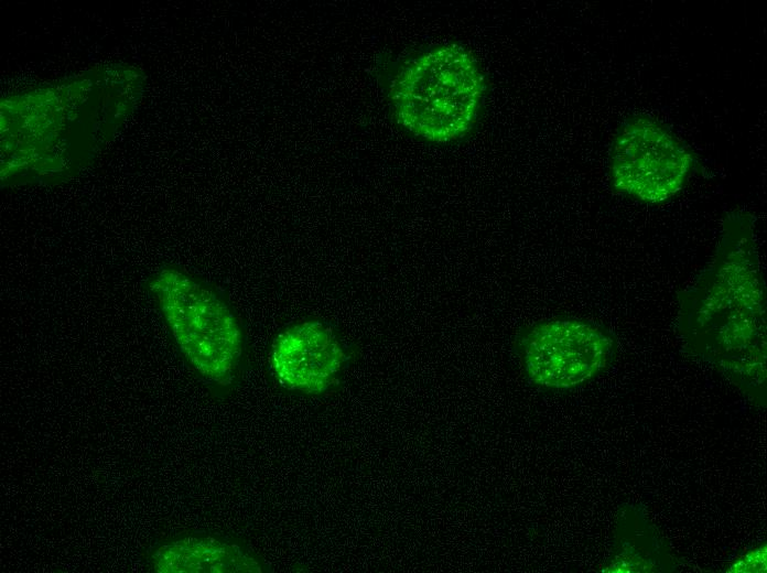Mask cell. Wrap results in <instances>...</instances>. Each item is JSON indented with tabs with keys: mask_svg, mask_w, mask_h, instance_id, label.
Instances as JSON below:
<instances>
[{
	"mask_svg": "<svg viewBox=\"0 0 767 573\" xmlns=\"http://www.w3.org/2000/svg\"><path fill=\"white\" fill-rule=\"evenodd\" d=\"M678 329L692 355L765 402L766 288L749 212L725 215L710 262L679 293Z\"/></svg>",
	"mask_w": 767,
	"mask_h": 573,
	"instance_id": "cell-1",
	"label": "cell"
},
{
	"mask_svg": "<svg viewBox=\"0 0 767 573\" xmlns=\"http://www.w3.org/2000/svg\"><path fill=\"white\" fill-rule=\"evenodd\" d=\"M485 95L479 63L460 44L435 45L404 60L388 83L398 123L431 143H451L469 134Z\"/></svg>",
	"mask_w": 767,
	"mask_h": 573,
	"instance_id": "cell-2",
	"label": "cell"
},
{
	"mask_svg": "<svg viewBox=\"0 0 767 573\" xmlns=\"http://www.w3.org/2000/svg\"><path fill=\"white\" fill-rule=\"evenodd\" d=\"M145 289L181 354L207 382L229 386L244 354V333L225 298L175 266L155 269Z\"/></svg>",
	"mask_w": 767,
	"mask_h": 573,
	"instance_id": "cell-3",
	"label": "cell"
},
{
	"mask_svg": "<svg viewBox=\"0 0 767 573\" xmlns=\"http://www.w3.org/2000/svg\"><path fill=\"white\" fill-rule=\"evenodd\" d=\"M694 163L691 149L670 128L651 116L636 113L617 128L608 171L617 192L659 204L683 190Z\"/></svg>",
	"mask_w": 767,
	"mask_h": 573,
	"instance_id": "cell-4",
	"label": "cell"
},
{
	"mask_svg": "<svg viewBox=\"0 0 767 573\" xmlns=\"http://www.w3.org/2000/svg\"><path fill=\"white\" fill-rule=\"evenodd\" d=\"M519 350L529 380L541 388L581 386L613 361L616 340L604 327L580 318L536 323L521 335Z\"/></svg>",
	"mask_w": 767,
	"mask_h": 573,
	"instance_id": "cell-5",
	"label": "cell"
},
{
	"mask_svg": "<svg viewBox=\"0 0 767 573\" xmlns=\"http://www.w3.org/2000/svg\"><path fill=\"white\" fill-rule=\"evenodd\" d=\"M346 353L326 324L307 320L288 326L274 338L270 367L287 390L305 394L327 391L338 381Z\"/></svg>",
	"mask_w": 767,
	"mask_h": 573,
	"instance_id": "cell-6",
	"label": "cell"
},
{
	"mask_svg": "<svg viewBox=\"0 0 767 573\" xmlns=\"http://www.w3.org/2000/svg\"><path fill=\"white\" fill-rule=\"evenodd\" d=\"M158 573H261L262 565L236 543L212 537H182L151 555Z\"/></svg>",
	"mask_w": 767,
	"mask_h": 573,
	"instance_id": "cell-7",
	"label": "cell"
},
{
	"mask_svg": "<svg viewBox=\"0 0 767 573\" xmlns=\"http://www.w3.org/2000/svg\"><path fill=\"white\" fill-rule=\"evenodd\" d=\"M736 572H765L766 569V547L750 551L739 559L733 566Z\"/></svg>",
	"mask_w": 767,
	"mask_h": 573,
	"instance_id": "cell-8",
	"label": "cell"
}]
</instances>
